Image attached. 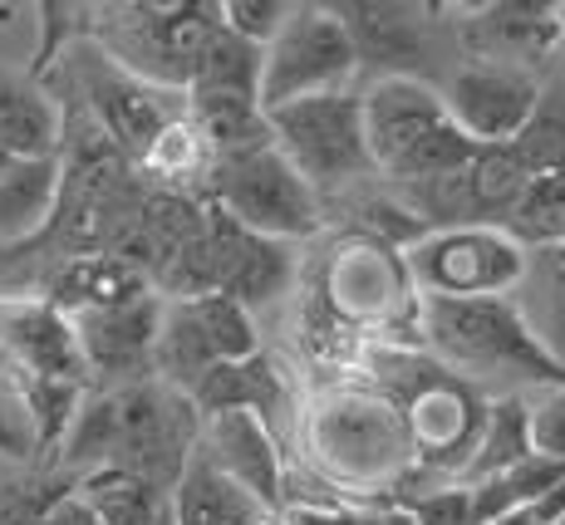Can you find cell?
Returning <instances> with one entry per match:
<instances>
[{"label":"cell","instance_id":"obj_1","mask_svg":"<svg viewBox=\"0 0 565 525\" xmlns=\"http://www.w3.org/2000/svg\"><path fill=\"white\" fill-rule=\"evenodd\" d=\"M306 462L330 491H379V501L413 472V442L398 408L369 383H334L300 413Z\"/></svg>","mask_w":565,"mask_h":525},{"label":"cell","instance_id":"obj_2","mask_svg":"<svg viewBox=\"0 0 565 525\" xmlns=\"http://www.w3.org/2000/svg\"><path fill=\"white\" fill-rule=\"evenodd\" d=\"M413 334L428 349V358H438L477 393H487L492 383H502V393L565 383V368L536 349L512 300H423L418 294Z\"/></svg>","mask_w":565,"mask_h":525},{"label":"cell","instance_id":"obj_3","mask_svg":"<svg viewBox=\"0 0 565 525\" xmlns=\"http://www.w3.org/2000/svg\"><path fill=\"white\" fill-rule=\"evenodd\" d=\"M360 108H364V143H369V162H374V178L413 188V182L467 168L477 152L448 118L433 79H404V74L369 79L360 89Z\"/></svg>","mask_w":565,"mask_h":525},{"label":"cell","instance_id":"obj_4","mask_svg":"<svg viewBox=\"0 0 565 525\" xmlns=\"http://www.w3.org/2000/svg\"><path fill=\"white\" fill-rule=\"evenodd\" d=\"M260 118H266L270 148L296 168V178L315 196L350 192L354 182L374 178V162H369V143H364L360 89L296 98V104H280Z\"/></svg>","mask_w":565,"mask_h":525},{"label":"cell","instance_id":"obj_5","mask_svg":"<svg viewBox=\"0 0 565 525\" xmlns=\"http://www.w3.org/2000/svg\"><path fill=\"white\" fill-rule=\"evenodd\" d=\"M206 192H212L216 212H222L226 222H236L242 232H252L260 240L290 246V240H310L324 226L320 196H315L306 182L296 178V168L270 148V133H266V143L212 158Z\"/></svg>","mask_w":565,"mask_h":525},{"label":"cell","instance_id":"obj_6","mask_svg":"<svg viewBox=\"0 0 565 525\" xmlns=\"http://www.w3.org/2000/svg\"><path fill=\"white\" fill-rule=\"evenodd\" d=\"M408 286L423 300H512L526 246L502 226H433L404 250Z\"/></svg>","mask_w":565,"mask_h":525},{"label":"cell","instance_id":"obj_7","mask_svg":"<svg viewBox=\"0 0 565 525\" xmlns=\"http://www.w3.org/2000/svg\"><path fill=\"white\" fill-rule=\"evenodd\" d=\"M354 79H360V54L334 6H296L276 40L260 50L256 108L270 114L296 98L354 89Z\"/></svg>","mask_w":565,"mask_h":525},{"label":"cell","instance_id":"obj_8","mask_svg":"<svg viewBox=\"0 0 565 525\" xmlns=\"http://www.w3.org/2000/svg\"><path fill=\"white\" fill-rule=\"evenodd\" d=\"M260 354V334L246 304L232 294H188V300H162L158 349H153V374L172 393L188 398V388L206 368L216 364H242Z\"/></svg>","mask_w":565,"mask_h":525},{"label":"cell","instance_id":"obj_9","mask_svg":"<svg viewBox=\"0 0 565 525\" xmlns=\"http://www.w3.org/2000/svg\"><path fill=\"white\" fill-rule=\"evenodd\" d=\"M114 15L118 20L99 25L108 60L153 89H188L192 64L222 20L216 6H124Z\"/></svg>","mask_w":565,"mask_h":525},{"label":"cell","instance_id":"obj_10","mask_svg":"<svg viewBox=\"0 0 565 525\" xmlns=\"http://www.w3.org/2000/svg\"><path fill=\"white\" fill-rule=\"evenodd\" d=\"M320 304L354 334H364L369 324H413V314H418V294L408 286L404 256H394L379 236H354L334 250L330 276L320 286Z\"/></svg>","mask_w":565,"mask_h":525},{"label":"cell","instance_id":"obj_11","mask_svg":"<svg viewBox=\"0 0 565 525\" xmlns=\"http://www.w3.org/2000/svg\"><path fill=\"white\" fill-rule=\"evenodd\" d=\"M438 94L467 143L502 148V143H512L516 128L526 124L531 104H536V94H541V74L512 69V64H492V60H467L452 69L448 84H438Z\"/></svg>","mask_w":565,"mask_h":525},{"label":"cell","instance_id":"obj_12","mask_svg":"<svg viewBox=\"0 0 565 525\" xmlns=\"http://www.w3.org/2000/svg\"><path fill=\"white\" fill-rule=\"evenodd\" d=\"M198 457L206 467H216L236 491L256 501L260 511L280 516L286 511V452L270 437V428L252 413H216V418L202 422L198 437Z\"/></svg>","mask_w":565,"mask_h":525},{"label":"cell","instance_id":"obj_13","mask_svg":"<svg viewBox=\"0 0 565 525\" xmlns=\"http://www.w3.org/2000/svg\"><path fill=\"white\" fill-rule=\"evenodd\" d=\"M0 358L15 374L89 388V368H84L70 314L54 310L45 294H0Z\"/></svg>","mask_w":565,"mask_h":525},{"label":"cell","instance_id":"obj_14","mask_svg":"<svg viewBox=\"0 0 565 525\" xmlns=\"http://www.w3.org/2000/svg\"><path fill=\"white\" fill-rule=\"evenodd\" d=\"M74 339L89 378H118V388L153 378V349H158V324H162V294H138L134 304L118 310H94V314H70Z\"/></svg>","mask_w":565,"mask_h":525},{"label":"cell","instance_id":"obj_15","mask_svg":"<svg viewBox=\"0 0 565 525\" xmlns=\"http://www.w3.org/2000/svg\"><path fill=\"white\" fill-rule=\"evenodd\" d=\"M467 45H472V60H492V64L541 74L551 60H561L565 6H531V0L482 6L467 20Z\"/></svg>","mask_w":565,"mask_h":525},{"label":"cell","instance_id":"obj_16","mask_svg":"<svg viewBox=\"0 0 565 525\" xmlns=\"http://www.w3.org/2000/svg\"><path fill=\"white\" fill-rule=\"evenodd\" d=\"M89 104H94L99 128L114 138V148H124L138 162H143V152L153 148V138L162 128L178 118V108L162 104V89L143 84L138 74L118 69L108 54H99V69L89 74Z\"/></svg>","mask_w":565,"mask_h":525},{"label":"cell","instance_id":"obj_17","mask_svg":"<svg viewBox=\"0 0 565 525\" xmlns=\"http://www.w3.org/2000/svg\"><path fill=\"white\" fill-rule=\"evenodd\" d=\"M148 270L128 266L118 250H89V256H70L54 270L45 300L64 314H94V310H118L148 294Z\"/></svg>","mask_w":565,"mask_h":525},{"label":"cell","instance_id":"obj_18","mask_svg":"<svg viewBox=\"0 0 565 525\" xmlns=\"http://www.w3.org/2000/svg\"><path fill=\"white\" fill-rule=\"evenodd\" d=\"M334 15L344 20L354 40V54H360V69L364 64H379L374 79L384 74H408V60H418L423 35H428V10L418 6H334Z\"/></svg>","mask_w":565,"mask_h":525},{"label":"cell","instance_id":"obj_19","mask_svg":"<svg viewBox=\"0 0 565 525\" xmlns=\"http://www.w3.org/2000/svg\"><path fill=\"white\" fill-rule=\"evenodd\" d=\"M64 192L60 158H10L0 168V246L40 236Z\"/></svg>","mask_w":565,"mask_h":525},{"label":"cell","instance_id":"obj_20","mask_svg":"<svg viewBox=\"0 0 565 525\" xmlns=\"http://www.w3.org/2000/svg\"><path fill=\"white\" fill-rule=\"evenodd\" d=\"M512 304L541 354L556 368H565V250L561 246L526 250V270H521V286L512 290Z\"/></svg>","mask_w":565,"mask_h":525},{"label":"cell","instance_id":"obj_21","mask_svg":"<svg viewBox=\"0 0 565 525\" xmlns=\"http://www.w3.org/2000/svg\"><path fill=\"white\" fill-rule=\"evenodd\" d=\"M60 104L30 74L0 69V148L10 158H60Z\"/></svg>","mask_w":565,"mask_h":525},{"label":"cell","instance_id":"obj_22","mask_svg":"<svg viewBox=\"0 0 565 525\" xmlns=\"http://www.w3.org/2000/svg\"><path fill=\"white\" fill-rule=\"evenodd\" d=\"M266 516L270 511H260L246 491H236L198 452L188 457L182 476L168 491V525H260Z\"/></svg>","mask_w":565,"mask_h":525},{"label":"cell","instance_id":"obj_23","mask_svg":"<svg viewBox=\"0 0 565 525\" xmlns=\"http://www.w3.org/2000/svg\"><path fill=\"white\" fill-rule=\"evenodd\" d=\"M70 491L94 516V525H162L168 521V491L124 472V467H99V472L74 476Z\"/></svg>","mask_w":565,"mask_h":525},{"label":"cell","instance_id":"obj_24","mask_svg":"<svg viewBox=\"0 0 565 525\" xmlns=\"http://www.w3.org/2000/svg\"><path fill=\"white\" fill-rule=\"evenodd\" d=\"M256 84H260V50L236 40L232 30L216 20V30L206 35L198 64H192L188 94L216 98V104H256Z\"/></svg>","mask_w":565,"mask_h":525},{"label":"cell","instance_id":"obj_25","mask_svg":"<svg viewBox=\"0 0 565 525\" xmlns=\"http://www.w3.org/2000/svg\"><path fill=\"white\" fill-rule=\"evenodd\" d=\"M516 158V168L526 178H551L565 172V69L541 74V94L531 104L526 124L516 128V138L507 143Z\"/></svg>","mask_w":565,"mask_h":525},{"label":"cell","instance_id":"obj_26","mask_svg":"<svg viewBox=\"0 0 565 525\" xmlns=\"http://www.w3.org/2000/svg\"><path fill=\"white\" fill-rule=\"evenodd\" d=\"M526 452H531V442H526V403H521V393H497V398H487L482 432H477V447H472V457H467L458 481L462 486H477V481L497 476L502 467L521 462Z\"/></svg>","mask_w":565,"mask_h":525},{"label":"cell","instance_id":"obj_27","mask_svg":"<svg viewBox=\"0 0 565 525\" xmlns=\"http://www.w3.org/2000/svg\"><path fill=\"white\" fill-rule=\"evenodd\" d=\"M561 476H565V467L546 462V457H536V452H526L521 462L502 467L497 476L467 486V491H472V525H487V521H497V516H512V511L536 506V501L546 496V491L556 486Z\"/></svg>","mask_w":565,"mask_h":525},{"label":"cell","instance_id":"obj_28","mask_svg":"<svg viewBox=\"0 0 565 525\" xmlns=\"http://www.w3.org/2000/svg\"><path fill=\"white\" fill-rule=\"evenodd\" d=\"M507 236L526 250L541 246H561L565 236V172H551V178H531L521 188L516 206L507 212Z\"/></svg>","mask_w":565,"mask_h":525},{"label":"cell","instance_id":"obj_29","mask_svg":"<svg viewBox=\"0 0 565 525\" xmlns=\"http://www.w3.org/2000/svg\"><path fill=\"white\" fill-rule=\"evenodd\" d=\"M143 172H153L162 182H192L212 172V148H206L202 128L188 114H178L168 128L153 138V148L143 152Z\"/></svg>","mask_w":565,"mask_h":525},{"label":"cell","instance_id":"obj_30","mask_svg":"<svg viewBox=\"0 0 565 525\" xmlns=\"http://www.w3.org/2000/svg\"><path fill=\"white\" fill-rule=\"evenodd\" d=\"M521 403H526V442H531V452L565 467V383L521 393Z\"/></svg>","mask_w":565,"mask_h":525},{"label":"cell","instance_id":"obj_31","mask_svg":"<svg viewBox=\"0 0 565 525\" xmlns=\"http://www.w3.org/2000/svg\"><path fill=\"white\" fill-rule=\"evenodd\" d=\"M290 10H296L290 0H226V6H216V15L236 40L266 50L276 40V30L290 20Z\"/></svg>","mask_w":565,"mask_h":525},{"label":"cell","instance_id":"obj_32","mask_svg":"<svg viewBox=\"0 0 565 525\" xmlns=\"http://www.w3.org/2000/svg\"><path fill=\"white\" fill-rule=\"evenodd\" d=\"M30 457H40L35 428H30V418H25L15 374H10L6 358H0V467L6 462H30Z\"/></svg>","mask_w":565,"mask_h":525},{"label":"cell","instance_id":"obj_33","mask_svg":"<svg viewBox=\"0 0 565 525\" xmlns=\"http://www.w3.org/2000/svg\"><path fill=\"white\" fill-rule=\"evenodd\" d=\"M360 525H413V521L398 506H379V501H374V506L360 511Z\"/></svg>","mask_w":565,"mask_h":525},{"label":"cell","instance_id":"obj_34","mask_svg":"<svg viewBox=\"0 0 565 525\" xmlns=\"http://www.w3.org/2000/svg\"><path fill=\"white\" fill-rule=\"evenodd\" d=\"M487 525H536V516H531V506H526V511H512V516H497V521H487Z\"/></svg>","mask_w":565,"mask_h":525},{"label":"cell","instance_id":"obj_35","mask_svg":"<svg viewBox=\"0 0 565 525\" xmlns=\"http://www.w3.org/2000/svg\"><path fill=\"white\" fill-rule=\"evenodd\" d=\"M260 525H286V516H266V521H260Z\"/></svg>","mask_w":565,"mask_h":525},{"label":"cell","instance_id":"obj_36","mask_svg":"<svg viewBox=\"0 0 565 525\" xmlns=\"http://www.w3.org/2000/svg\"><path fill=\"white\" fill-rule=\"evenodd\" d=\"M6 162H10V152H6V148H0V168H6Z\"/></svg>","mask_w":565,"mask_h":525},{"label":"cell","instance_id":"obj_37","mask_svg":"<svg viewBox=\"0 0 565 525\" xmlns=\"http://www.w3.org/2000/svg\"><path fill=\"white\" fill-rule=\"evenodd\" d=\"M551 525H565V516H561V521H551Z\"/></svg>","mask_w":565,"mask_h":525},{"label":"cell","instance_id":"obj_38","mask_svg":"<svg viewBox=\"0 0 565 525\" xmlns=\"http://www.w3.org/2000/svg\"><path fill=\"white\" fill-rule=\"evenodd\" d=\"M561 50H565V45H561Z\"/></svg>","mask_w":565,"mask_h":525}]
</instances>
